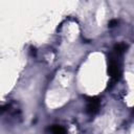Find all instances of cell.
Listing matches in <instances>:
<instances>
[{"label":"cell","instance_id":"obj_5","mask_svg":"<svg viewBox=\"0 0 134 134\" xmlns=\"http://www.w3.org/2000/svg\"><path fill=\"white\" fill-rule=\"evenodd\" d=\"M117 20H111L110 22H109V26L110 27H113V26H115V25H117Z\"/></svg>","mask_w":134,"mask_h":134},{"label":"cell","instance_id":"obj_1","mask_svg":"<svg viewBox=\"0 0 134 134\" xmlns=\"http://www.w3.org/2000/svg\"><path fill=\"white\" fill-rule=\"evenodd\" d=\"M99 107H100V100L99 98L97 97H89L88 100H87V106H86V111L93 115L95 113L98 112L99 110Z\"/></svg>","mask_w":134,"mask_h":134},{"label":"cell","instance_id":"obj_4","mask_svg":"<svg viewBox=\"0 0 134 134\" xmlns=\"http://www.w3.org/2000/svg\"><path fill=\"white\" fill-rule=\"evenodd\" d=\"M126 49H127V45H126L125 43H118V44H116V45L114 46V50H115V52H116L117 54L122 53Z\"/></svg>","mask_w":134,"mask_h":134},{"label":"cell","instance_id":"obj_2","mask_svg":"<svg viewBox=\"0 0 134 134\" xmlns=\"http://www.w3.org/2000/svg\"><path fill=\"white\" fill-rule=\"evenodd\" d=\"M108 71L111 75V77L113 80H117L119 76H120V68H119V65L117 64V62L115 60H110V63H109V68H108Z\"/></svg>","mask_w":134,"mask_h":134},{"label":"cell","instance_id":"obj_3","mask_svg":"<svg viewBox=\"0 0 134 134\" xmlns=\"http://www.w3.org/2000/svg\"><path fill=\"white\" fill-rule=\"evenodd\" d=\"M49 133L50 134H67L66 129L60 125H53L49 128Z\"/></svg>","mask_w":134,"mask_h":134}]
</instances>
